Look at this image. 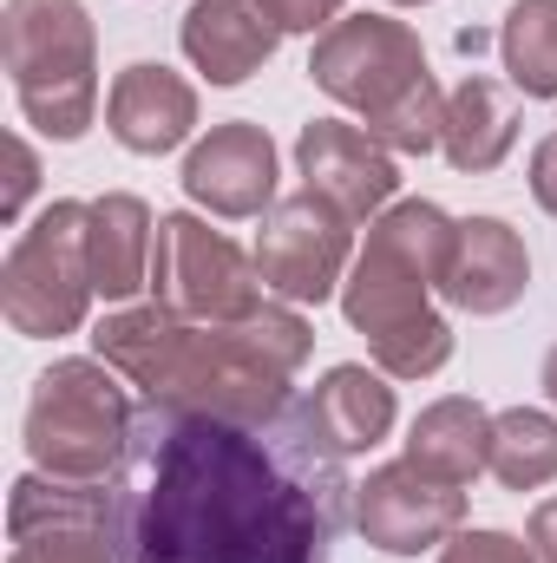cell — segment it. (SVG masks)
<instances>
[{"mask_svg": "<svg viewBox=\"0 0 557 563\" xmlns=\"http://www.w3.org/2000/svg\"><path fill=\"white\" fill-rule=\"evenodd\" d=\"M308 400H144L112 465L119 563H328L354 478Z\"/></svg>", "mask_w": 557, "mask_h": 563, "instance_id": "obj_1", "label": "cell"}, {"mask_svg": "<svg viewBox=\"0 0 557 563\" xmlns=\"http://www.w3.org/2000/svg\"><path fill=\"white\" fill-rule=\"evenodd\" d=\"M452 243H459V223L439 203H426V197L394 203L368 230L354 282L341 288L348 321L368 334L381 374H394V380H426L452 361V328L426 308V288L446 282Z\"/></svg>", "mask_w": 557, "mask_h": 563, "instance_id": "obj_2", "label": "cell"}, {"mask_svg": "<svg viewBox=\"0 0 557 563\" xmlns=\"http://www.w3.org/2000/svg\"><path fill=\"white\" fill-rule=\"evenodd\" d=\"M308 79L354 106L368 119V132L387 144V151H433L446 132V99L426 73V53L401 20H381V13H361V20H335L321 40H315V59H308Z\"/></svg>", "mask_w": 557, "mask_h": 563, "instance_id": "obj_3", "label": "cell"}, {"mask_svg": "<svg viewBox=\"0 0 557 563\" xmlns=\"http://www.w3.org/2000/svg\"><path fill=\"white\" fill-rule=\"evenodd\" d=\"M0 53L13 73V99L33 132L73 144L92 132L99 112V53L79 0H7Z\"/></svg>", "mask_w": 557, "mask_h": 563, "instance_id": "obj_4", "label": "cell"}, {"mask_svg": "<svg viewBox=\"0 0 557 563\" xmlns=\"http://www.w3.org/2000/svg\"><path fill=\"white\" fill-rule=\"evenodd\" d=\"M125 432H132V407H125V394H119L106 361H59V367H46L33 380L26 452H33L40 472L99 485L119 465Z\"/></svg>", "mask_w": 557, "mask_h": 563, "instance_id": "obj_5", "label": "cell"}, {"mask_svg": "<svg viewBox=\"0 0 557 563\" xmlns=\"http://www.w3.org/2000/svg\"><path fill=\"white\" fill-rule=\"evenodd\" d=\"M86 217L92 203H46L40 223L13 243L7 256V276H0V308L13 321V334L26 341H53V334H73L92 308V263H86Z\"/></svg>", "mask_w": 557, "mask_h": 563, "instance_id": "obj_6", "label": "cell"}, {"mask_svg": "<svg viewBox=\"0 0 557 563\" xmlns=\"http://www.w3.org/2000/svg\"><path fill=\"white\" fill-rule=\"evenodd\" d=\"M151 288H157L164 308H177L184 321H204V328L250 321V314L270 301L263 269H256L230 236H217V230L197 223V217H157Z\"/></svg>", "mask_w": 557, "mask_h": 563, "instance_id": "obj_7", "label": "cell"}, {"mask_svg": "<svg viewBox=\"0 0 557 563\" xmlns=\"http://www.w3.org/2000/svg\"><path fill=\"white\" fill-rule=\"evenodd\" d=\"M92 347L112 374H125L132 387H144V400H177L190 394V380L204 374V354H210V328L204 321H184L177 308L164 301H144V308H119L92 328Z\"/></svg>", "mask_w": 557, "mask_h": 563, "instance_id": "obj_8", "label": "cell"}, {"mask_svg": "<svg viewBox=\"0 0 557 563\" xmlns=\"http://www.w3.org/2000/svg\"><path fill=\"white\" fill-rule=\"evenodd\" d=\"M256 269H263V288L282 301H328L348 269V217L335 203H321L315 190L282 197L263 217Z\"/></svg>", "mask_w": 557, "mask_h": 563, "instance_id": "obj_9", "label": "cell"}, {"mask_svg": "<svg viewBox=\"0 0 557 563\" xmlns=\"http://www.w3.org/2000/svg\"><path fill=\"white\" fill-rule=\"evenodd\" d=\"M466 518V492L459 485H439L426 478L414 459L401 465H381L368 472V485H354V525L374 551L387 558H419L433 551L439 538H452Z\"/></svg>", "mask_w": 557, "mask_h": 563, "instance_id": "obj_10", "label": "cell"}, {"mask_svg": "<svg viewBox=\"0 0 557 563\" xmlns=\"http://www.w3.org/2000/svg\"><path fill=\"white\" fill-rule=\"evenodd\" d=\"M295 164H302L308 190H315L321 203H335L348 223H354V217H374V210L394 197V184H401L394 151L374 139L368 125H341V119H315V125H302V139H295Z\"/></svg>", "mask_w": 557, "mask_h": 563, "instance_id": "obj_11", "label": "cell"}, {"mask_svg": "<svg viewBox=\"0 0 557 563\" xmlns=\"http://www.w3.org/2000/svg\"><path fill=\"white\" fill-rule=\"evenodd\" d=\"M184 197L210 217H270L276 210V144L263 125H217L184 157Z\"/></svg>", "mask_w": 557, "mask_h": 563, "instance_id": "obj_12", "label": "cell"}, {"mask_svg": "<svg viewBox=\"0 0 557 563\" xmlns=\"http://www.w3.org/2000/svg\"><path fill=\"white\" fill-rule=\"evenodd\" d=\"M276 13L263 0H197L184 13V59L210 79V86H243L250 73H263L276 59Z\"/></svg>", "mask_w": 557, "mask_h": 563, "instance_id": "obj_13", "label": "cell"}, {"mask_svg": "<svg viewBox=\"0 0 557 563\" xmlns=\"http://www.w3.org/2000/svg\"><path fill=\"white\" fill-rule=\"evenodd\" d=\"M525 288H532V256H525L518 230L499 217H466L439 295L466 314H505Z\"/></svg>", "mask_w": 557, "mask_h": 563, "instance_id": "obj_14", "label": "cell"}, {"mask_svg": "<svg viewBox=\"0 0 557 563\" xmlns=\"http://www.w3.org/2000/svg\"><path fill=\"white\" fill-rule=\"evenodd\" d=\"M106 125H112V139L125 144V151H139V157L177 151V144L190 139V125H197V92H190L171 66L139 59V66H125V73L112 79Z\"/></svg>", "mask_w": 557, "mask_h": 563, "instance_id": "obj_15", "label": "cell"}, {"mask_svg": "<svg viewBox=\"0 0 557 563\" xmlns=\"http://www.w3.org/2000/svg\"><path fill=\"white\" fill-rule=\"evenodd\" d=\"M151 256H157V223L139 197L112 190L92 203L86 217V263H92V288L106 301H132L151 282Z\"/></svg>", "mask_w": 557, "mask_h": 563, "instance_id": "obj_16", "label": "cell"}, {"mask_svg": "<svg viewBox=\"0 0 557 563\" xmlns=\"http://www.w3.org/2000/svg\"><path fill=\"white\" fill-rule=\"evenodd\" d=\"M512 144H518V99L492 73H466V86L446 99V132H439L446 164L479 177V170H499Z\"/></svg>", "mask_w": 557, "mask_h": 563, "instance_id": "obj_17", "label": "cell"}, {"mask_svg": "<svg viewBox=\"0 0 557 563\" xmlns=\"http://www.w3.org/2000/svg\"><path fill=\"white\" fill-rule=\"evenodd\" d=\"M407 459L439 485H472L492 465V413L479 400H433L407 432Z\"/></svg>", "mask_w": 557, "mask_h": 563, "instance_id": "obj_18", "label": "cell"}, {"mask_svg": "<svg viewBox=\"0 0 557 563\" xmlns=\"http://www.w3.org/2000/svg\"><path fill=\"white\" fill-rule=\"evenodd\" d=\"M308 413L328 432L335 452H368L394 426V387L381 374H368V367H328L315 400H308Z\"/></svg>", "mask_w": 557, "mask_h": 563, "instance_id": "obj_19", "label": "cell"}, {"mask_svg": "<svg viewBox=\"0 0 557 563\" xmlns=\"http://www.w3.org/2000/svg\"><path fill=\"white\" fill-rule=\"evenodd\" d=\"M499 53L525 99H557V0H518L499 26Z\"/></svg>", "mask_w": 557, "mask_h": 563, "instance_id": "obj_20", "label": "cell"}, {"mask_svg": "<svg viewBox=\"0 0 557 563\" xmlns=\"http://www.w3.org/2000/svg\"><path fill=\"white\" fill-rule=\"evenodd\" d=\"M492 472L505 492H538L557 478V420L551 413H532V407H512L492 420Z\"/></svg>", "mask_w": 557, "mask_h": 563, "instance_id": "obj_21", "label": "cell"}, {"mask_svg": "<svg viewBox=\"0 0 557 563\" xmlns=\"http://www.w3.org/2000/svg\"><path fill=\"white\" fill-rule=\"evenodd\" d=\"M13 563H119L112 518H79V525H33V531H13Z\"/></svg>", "mask_w": 557, "mask_h": 563, "instance_id": "obj_22", "label": "cell"}, {"mask_svg": "<svg viewBox=\"0 0 557 563\" xmlns=\"http://www.w3.org/2000/svg\"><path fill=\"white\" fill-rule=\"evenodd\" d=\"M439 563H538V558H532V544H518L512 531H459Z\"/></svg>", "mask_w": 557, "mask_h": 563, "instance_id": "obj_23", "label": "cell"}, {"mask_svg": "<svg viewBox=\"0 0 557 563\" xmlns=\"http://www.w3.org/2000/svg\"><path fill=\"white\" fill-rule=\"evenodd\" d=\"M263 7L276 13L282 33H315V26H328L341 13V0H263Z\"/></svg>", "mask_w": 557, "mask_h": 563, "instance_id": "obj_24", "label": "cell"}, {"mask_svg": "<svg viewBox=\"0 0 557 563\" xmlns=\"http://www.w3.org/2000/svg\"><path fill=\"white\" fill-rule=\"evenodd\" d=\"M7 164H13V177H7V203H0V210H7V223H13V217H20V203H26V197H33V184H40V164H33V151H26L20 139L7 144Z\"/></svg>", "mask_w": 557, "mask_h": 563, "instance_id": "obj_25", "label": "cell"}, {"mask_svg": "<svg viewBox=\"0 0 557 563\" xmlns=\"http://www.w3.org/2000/svg\"><path fill=\"white\" fill-rule=\"evenodd\" d=\"M532 197L557 217V139H545L538 151H532Z\"/></svg>", "mask_w": 557, "mask_h": 563, "instance_id": "obj_26", "label": "cell"}, {"mask_svg": "<svg viewBox=\"0 0 557 563\" xmlns=\"http://www.w3.org/2000/svg\"><path fill=\"white\" fill-rule=\"evenodd\" d=\"M532 558L557 563V498H545V505L532 511Z\"/></svg>", "mask_w": 557, "mask_h": 563, "instance_id": "obj_27", "label": "cell"}, {"mask_svg": "<svg viewBox=\"0 0 557 563\" xmlns=\"http://www.w3.org/2000/svg\"><path fill=\"white\" fill-rule=\"evenodd\" d=\"M545 394H551V400H557V347H551V354H545Z\"/></svg>", "mask_w": 557, "mask_h": 563, "instance_id": "obj_28", "label": "cell"}, {"mask_svg": "<svg viewBox=\"0 0 557 563\" xmlns=\"http://www.w3.org/2000/svg\"><path fill=\"white\" fill-rule=\"evenodd\" d=\"M394 7H426V0H394Z\"/></svg>", "mask_w": 557, "mask_h": 563, "instance_id": "obj_29", "label": "cell"}]
</instances>
